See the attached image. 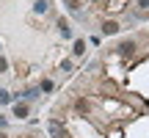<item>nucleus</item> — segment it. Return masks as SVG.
I'll return each instance as SVG.
<instances>
[{"instance_id": "f257e3e1", "label": "nucleus", "mask_w": 149, "mask_h": 138, "mask_svg": "<svg viewBox=\"0 0 149 138\" xmlns=\"http://www.w3.org/2000/svg\"><path fill=\"white\" fill-rule=\"evenodd\" d=\"M116 50H119V55H124V58H127V55L135 53V42H133V39H127V42H122Z\"/></svg>"}, {"instance_id": "f03ea898", "label": "nucleus", "mask_w": 149, "mask_h": 138, "mask_svg": "<svg viewBox=\"0 0 149 138\" xmlns=\"http://www.w3.org/2000/svg\"><path fill=\"white\" fill-rule=\"evenodd\" d=\"M102 33H105V36H113V33H119V22H113V20L102 22Z\"/></svg>"}, {"instance_id": "7ed1b4c3", "label": "nucleus", "mask_w": 149, "mask_h": 138, "mask_svg": "<svg viewBox=\"0 0 149 138\" xmlns=\"http://www.w3.org/2000/svg\"><path fill=\"white\" fill-rule=\"evenodd\" d=\"M58 33H61L64 39L72 36V28H69V22H66V20H58Z\"/></svg>"}, {"instance_id": "20e7f679", "label": "nucleus", "mask_w": 149, "mask_h": 138, "mask_svg": "<svg viewBox=\"0 0 149 138\" xmlns=\"http://www.w3.org/2000/svg\"><path fill=\"white\" fill-rule=\"evenodd\" d=\"M14 116H17V119H25V116H28V105H25V102H17Z\"/></svg>"}, {"instance_id": "39448f33", "label": "nucleus", "mask_w": 149, "mask_h": 138, "mask_svg": "<svg viewBox=\"0 0 149 138\" xmlns=\"http://www.w3.org/2000/svg\"><path fill=\"white\" fill-rule=\"evenodd\" d=\"M64 6H66V8H69V11H72V14H74V17H77V14H80V0H64Z\"/></svg>"}, {"instance_id": "423d86ee", "label": "nucleus", "mask_w": 149, "mask_h": 138, "mask_svg": "<svg viewBox=\"0 0 149 138\" xmlns=\"http://www.w3.org/2000/svg\"><path fill=\"white\" fill-rule=\"evenodd\" d=\"M61 133H64V127H61L58 122H50V135H53V138H61Z\"/></svg>"}, {"instance_id": "0eeeda50", "label": "nucleus", "mask_w": 149, "mask_h": 138, "mask_svg": "<svg viewBox=\"0 0 149 138\" xmlns=\"http://www.w3.org/2000/svg\"><path fill=\"white\" fill-rule=\"evenodd\" d=\"M33 11H36V14H44V11H47V0H36V3H33Z\"/></svg>"}, {"instance_id": "6e6552de", "label": "nucleus", "mask_w": 149, "mask_h": 138, "mask_svg": "<svg viewBox=\"0 0 149 138\" xmlns=\"http://www.w3.org/2000/svg\"><path fill=\"white\" fill-rule=\"evenodd\" d=\"M83 50H86V42H83V39H77L74 47H72V53H74V55H83Z\"/></svg>"}, {"instance_id": "1a4fd4ad", "label": "nucleus", "mask_w": 149, "mask_h": 138, "mask_svg": "<svg viewBox=\"0 0 149 138\" xmlns=\"http://www.w3.org/2000/svg\"><path fill=\"white\" fill-rule=\"evenodd\" d=\"M8 102H11V94L6 89H0V105H8Z\"/></svg>"}, {"instance_id": "9d476101", "label": "nucleus", "mask_w": 149, "mask_h": 138, "mask_svg": "<svg viewBox=\"0 0 149 138\" xmlns=\"http://www.w3.org/2000/svg\"><path fill=\"white\" fill-rule=\"evenodd\" d=\"M25 97H28V100H36V97H39V89H31V91H25Z\"/></svg>"}, {"instance_id": "9b49d317", "label": "nucleus", "mask_w": 149, "mask_h": 138, "mask_svg": "<svg viewBox=\"0 0 149 138\" xmlns=\"http://www.w3.org/2000/svg\"><path fill=\"white\" fill-rule=\"evenodd\" d=\"M6 69H8V61H6L3 55H0V72H6Z\"/></svg>"}, {"instance_id": "f8f14e48", "label": "nucleus", "mask_w": 149, "mask_h": 138, "mask_svg": "<svg viewBox=\"0 0 149 138\" xmlns=\"http://www.w3.org/2000/svg\"><path fill=\"white\" fill-rule=\"evenodd\" d=\"M138 8H149V0H138Z\"/></svg>"}, {"instance_id": "ddd939ff", "label": "nucleus", "mask_w": 149, "mask_h": 138, "mask_svg": "<svg viewBox=\"0 0 149 138\" xmlns=\"http://www.w3.org/2000/svg\"><path fill=\"white\" fill-rule=\"evenodd\" d=\"M0 138H6V133H0Z\"/></svg>"}]
</instances>
